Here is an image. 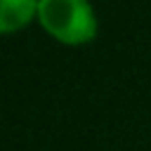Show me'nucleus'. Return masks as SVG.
I'll return each instance as SVG.
<instances>
[{
    "instance_id": "nucleus-1",
    "label": "nucleus",
    "mask_w": 151,
    "mask_h": 151,
    "mask_svg": "<svg viewBox=\"0 0 151 151\" xmlns=\"http://www.w3.org/2000/svg\"><path fill=\"white\" fill-rule=\"evenodd\" d=\"M38 19L50 35L68 45H80L97 35V19L87 0H40Z\"/></svg>"
},
{
    "instance_id": "nucleus-2",
    "label": "nucleus",
    "mask_w": 151,
    "mask_h": 151,
    "mask_svg": "<svg viewBox=\"0 0 151 151\" xmlns=\"http://www.w3.org/2000/svg\"><path fill=\"white\" fill-rule=\"evenodd\" d=\"M40 0H0V28L14 31L26 26L38 12Z\"/></svg>"
}]
</instances>
